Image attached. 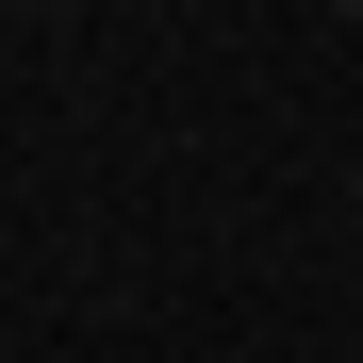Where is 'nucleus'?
I'll return each instance as SVG.
<instances>
[{
    "label": "nucleus",
    "instance_id": "obj_1",
    "mask_svg": "<svg viewBox=\"0 0 363 363\" xmlns=\"http://www.w3.org/2000/svg\"><path fill=\"white\" fill-rule=\"evenodd\" d=\"M347 17H363V0H347Z\"/></svg>",
    "mask_w": 363,
    "mask_h": 363
},
{
    "label": "nucleus",
    "instance_id": "obj_2",
    "mask_svg": "<svg viewBox=\"0 0 363 363\" xmlns=\"http://www.w3.org/2000/svg\"><path fill=\"white\" fill-rule=\"evenodd\" d=\"M347 199H363V182H347Z\"/></svg>",
    "mask_w": 363,
    "mask_h": 363
}]
</instances>
